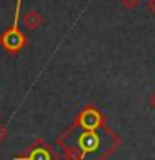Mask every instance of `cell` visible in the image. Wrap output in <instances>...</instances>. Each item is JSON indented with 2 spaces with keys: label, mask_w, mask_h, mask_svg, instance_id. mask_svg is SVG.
<instances>
[{
  "label": "cell",
  "mask_w": 155,
  "mask_h": 160,
  "mask_svg": "<svg viewBox=\"0 0 155 160\" xmlns=\"http://www.w3.org/2000/svg\"><path fill=\"white\" fill-rule=\"evenodd\" d=\"M118 143V137L105 127L103 115L93 107H85L58 138L67 160H105L117 150Z\"/></svg>",
  "instance_id": "obj_1"
},
{
  "label": "cell",
  "mask_w": 155,
  "mask_h": 160,
  "mask_svg": "<svg viewBox=\"0 0 155 160\" xmlns=\"http://www.w3.org/2000/svg\"><path fill=\"white\" fill-rule=\"evenodd\" d=\"M20 7H22V0H17L15 5V13H13V22L10 25V28L0 37V45L10 53L20 52L25 43H27V37L18 30V20H20Z\"/></svg>",
  "instance_id": "obj_2"
},
{
  "label": "cell",
  "mask_w": 155,
  "mask_h": 160,
  "mask_svg": "<svg viewBox=\"0 0 155 160\" xmlns=\"http://www.w3.org/2000/svg\"><path fill=\"white\" fill-rule=\"evenodd\" d=\"M13 160H58V155L43 140H37L22 155H15Z\"/></svg>",
  "instance_id": "obj_3"
},
{
  "label": "cell",
  "mask_w": 155,
  "mask_h": 160,
  "mask_svg": "<svg viewBox=\"0 0 155 160\" xmlns=\"http://www.w3.org/2000/svg\"><path fill=\"white\" fill-rule=\"evenodd\" d=\"M22 20H23V25L28 30H35V28H38L40 25H42L43 17H42L40 12H37V10H28V12L23 15Z\"/></svg>",
  "instance_id": "obj_4"
},
{
  "label": "cell",
  "mask_w": 155,
  "mask_h": 160,
  "mask_svg": "<svg viewBox=\"0 0 155 160\" xmlns=\"http://www.w3.org/2000/svg\"><path fill=\"white\" fill-rule=\"evenodd\" d=\"M122 5H123L125 8L132 10V8H135L138 5V0H122Z\"/></svg>",
  "instance_id": "obj_5"
},
{
  "label": "cell",
  "mask_w": 155,
  "mask_h": 160,
  "mask_svg": "<svg viewBox=\"0 0 155 160\" xmlns=\"http://www.w3.org/2000/svg\"><path fill=\"white\" fill-rule=\"evenodd\" d=\"M5 138H7V128H5L3 125H0V143H2Z\"/></svg>",
  "instance_id": "obj_6"
},
{
  "label": "cell",
  "mask_w": 155,
  "mask_h": 160,
  "mask_svg": "<svg viewBox=\"0 0 155 160\" xmlns=\"http://www.w3.org/2000/svg\"><path fill=\"white\" fill-rule=\"evenodd\" d=\"M148 8L155 13V0H150V2H148Z\"/></svg>",
  "instance_id": "obj_7"
},
{
  "label": "cell",
  "mask_w": 155,
  "mask_h": 160,
  "mask_svg": "<svg viewBox=\"0 0 155 160\" xmlns=\"http://www.w3.org/2000/svg\"><path fill=\"white\" fill-rule=\"evenodd\" d=\"M150 103H152V107L155 108V93L152 95V97H150Z\"/></svg>",
  "instance_id": "obj_8"
},
{
  "label": "cell",
  "mask_w": 155,
  "mask_h": 160,
  "mask_svg": "<svg viewBox=\"0 0 155 160\" xmlns=\"http://www.w3.org/2000/svg\"><path fill=\"white\" fill-rule=\"evenodd\" d=\"M0 117H2V113H0Z\"/></svg>",
  "instance_id": "obj_9"
}]
</instances>
